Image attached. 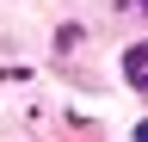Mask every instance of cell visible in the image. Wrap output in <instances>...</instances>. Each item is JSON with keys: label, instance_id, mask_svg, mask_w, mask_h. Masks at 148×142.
<instances>
[{"label": "cell", "instance_id": "1", "mask_svg": "<svg viewBox=\"0 0 148 142\" xmlns=\"http://www.w3.org/2000/svg\"><path fill=\"white\" fill-rule=\"evenodd\" d=\"M123 74L148 86V43H130V49H123Z\"/></svg>", "mask_w": 148, "mask_h": 142}, {"label": "cell", "instance_id": "2", "mask_svg": "<svg viewBox=\"0 0 148 142\" xmlns=\"http://www.w3.org/2000/svg\"><path fill=\"white\" fill-rule=\"evenodd\" d=\"M136 142H148V123H136Z\"/></svg>", "mask_w": 148, "mask_h": 142}, {"label": "cell", "instance_id": "3", "mask_svg": "<svg viewBox=\"0 0 148 142\" xmlns=\"http://www.w3.org/2000/svg\"><path fill=\"white\" fill-rule=\"evenodd\" d=\"M142 12H148V0H142Z\"/></svg>", "mask_w": 148, "mask_h": 142}]
</instances>
